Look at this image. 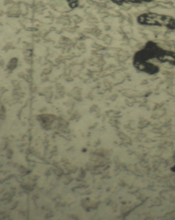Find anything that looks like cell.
<instances>
[{"label":"cell","mask_w":175,"mask_h":220,"mask_svg":"<svg viewBox=\"0 0 175 220\" xmlns=\"http://www.w3.org/2000/svg\"><path fill=\"white\" fill-rule=\"evenodd\" d=\"M137 22L143 25L157 26L165 27L171 30L175 29V19L170 15L156 13H144L138 17Z\"/></svg>","instance_id":"obj_1"},{"label":"cell","mask_w":175,"mask_h":220,"mask_svg":"<svg viewBox=\"0 0 175 220\" xmlns=\"http://www.w3.org/2000/svg\"><path fill=\"white\" fill-rule=\"evenodd\" d=\"M112 2L117 5H122L124 3H149L153 0H112Z\"/></svg>","instance_id":"obj_2"},{"label":"cell","mask_w":175,"mask_h":220,"mask_svg":"<svg viewBox=\"0 0 175 220\" xmlns=\"http://www.w3.org/2000/svg\"><path fill=\"white\" fill-rule=\"evenodd\" d=\"M69 6L71 8H75L78 6V0H67Z\"/></svg>","instance_id":"obj_3"}]
</instances>
